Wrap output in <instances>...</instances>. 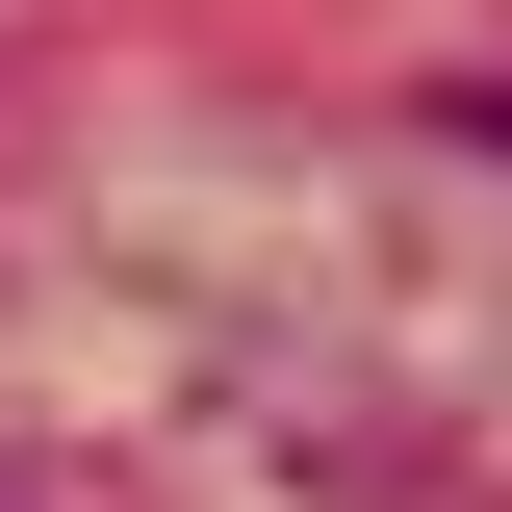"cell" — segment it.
Here are the masks:
<instances>
[{
    "mask_svg": "<svg viewBox=\"0 0 512 512\" xmlns=\"http://www.w3.org/2000/svg\"><path fill=\"white\" fill-rule=\"evenodd\" d=\"M461 128H512V77H461Z\"/></svg>",
    "mask_w": 512,
    "mask_h": 512,
    "instance_id": "6da1fadb",
    "label": "cell"
}]
</instances>
